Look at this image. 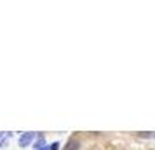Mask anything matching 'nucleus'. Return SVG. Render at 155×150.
<instances>
[{
    "mask_svg": "<svg viewBox=\"0 0 155 150\" xmlns=\"http://www.w3.org/2000/svg\"><path fill=\"white\" fill-rule=\"evenodd\" d=\"M153 136H155V135H153Z\"/></svg>",
    "mask_w": 155,
    "mask_h": 150,
    "instance_id": "nucleus-6",
    "label": "nucleus"
},
{
    "mask_svg": "<svg viewBox=\"0 0 155 150\" xmlns=\"http://www.w3.org/2000/svg\"><path fill=\"white\" fill-rule=\"evenodd\" d=\"M66 150H80V140L71 138L70 142L66 143Z\"/></svg>",
    "mask_w": 155,
    "mask_h": 150,
    "instance_id": "nucleus-2",
    "label": "nucleus"
},
{
    "mask_svg": "<svg viewBox=\"0 0 155 150\" xmlns=\"http://www.w3.org/2000/svg\"><path fill=\"white\" fill-rule=\"evenodd\" d=\"M44 145H45V140H44V136H42V135H38V140L35 142V148H37V150H40Z\"/></svg>",
    "mask_w": 155,
    "mask_h": 150,
    "instance_id": "nucleus-3",
    "label": "nucleus"
},
{
    "mask_svg": "<svg viewBox=\"0 0 155 150\" xmlns=\"http://www.w3.org/2000/svg\"><path fill=\"white\" fill-rule=\"evenodd\" d=\"M40 150H49V148H47V147H42V148H40Z\"/></svg>",
    "mask_w": 155,
    "mask_h": 150,
    "instance_id": "nucleus-5",
    "label": "nucleus"
},
{
    "mask_svg": "<svg viewBox=\"0 0 155 150\" xmlns=\"http://www.w3.org/2000/svg\"><path fill=\"white\" fill-rule=\"evenodd\" d=\"M33 138H35L33 133H25V135L19 138V147H23V148H25V147H28L30 143L33 142Z\"/></svg>",
    "mask_w": 155,
    "mask_h": 150,
    "instance_id": "nucleus-1",
    "label": "nucleus"
},
{
    "mask_svg": "<svg viewBox=\"0 0 155 150\" xmlns=\"http://www.w3.org/2000/svg\"><path fill=\"white\" fill-rule=\"evenodd\" d=\"M47 148H49V150H59V143H58V142L51 143V145H49V147H47Z\"/></svg>",
    "mask_w": 155,
    "mask_h": 150,
    "instance_id": "nucleus-4",
    "label": "nucleus"
}]
</instances>
